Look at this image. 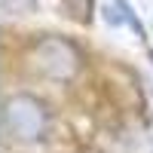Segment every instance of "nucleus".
I'll list each match as a JSON object with an SVG mask.
<instances>
[{
  "label": "nucleus",
  "instance_id": "obj_5",
  "mask_svg": "<svg viewBox=\"0 0 153 153\" xmlns=\"http://www.w3.org/2000/svg\"><path fill=\"white\" fill-rule=\"evenodd\" d=\"M117 6H120V16H123V22H129L132 28L138 31V37H144V25L138 22V16H135V12H132V6L126 3V0H117Z\"/></svg>",
  "mask_w": 153,
  "mask_h": 153
},
{
  "label": "nucleus",
  "instance_id": "obj_3",
  "mask_svg": "<svg viewBox=\"0 0 153 153\" xmlns=\"http://www.w3.org/2000/svg\"><path fill=\"white\" fill-rule=\"evenodd\" d=\"M61 3H65V9L76 22H89L92 19V0H61Z\"/></svg>",
  "mask_w": 153,
  "mask_h": 153
},
{
  "label": "nucleus",
  "instance_id": "obj_1",
  "mask_svg": "<svg viewBox=\"0 0 153 153\" xmlns=\"http://www.w3.org/2000/svg\"><path fill=\"white\" fill-rule=\"evenodd\" d=\"M49 129V110L34 95H12L3 101V132L12 141H40Z\"/></svg>",
  "mask_w": 153,
  "mask_h": 153
},
{
  "label": "nucleus",
  "instance_id": "obj_4",
  "mask_svg": "<svg viewBox=\"0 0 153 153\" xmlns=\"http://www.w3.org/2000/svg\"><path fill=\"white\" fill-rule=\"evenodd\" d=\"M37 9V0H3V12L6 16H28Z\"/></svg>",
  "mask_w": 153,
  "mask_h": 153
},
{
  "label": "nucleus",
  "instance_id": "obj_2",
  "mask_svg": "<svg viewBox=\"0 0 153 153\" xmlns=\"http://www.w3.org/2000/svg\"><path fill=\"white\" fill-rule=\"evenodd\" d=\"M80 49H76L71 40H61V37H46L40 40L31 55H28V65L34 74L49 76V80H71V76L80 71Z\"/></svg>",
  "mask_w": 153,
  "mask_h": 153
}]
</instances>
